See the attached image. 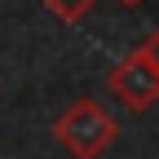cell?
Returning a JSON list of instances; mask_svg holds the SVG:
<instances>
[{"instance_id": "obj_1", "label": "cell", "mask_w": 159, "mask_h": 159, "mask_svg": "<svg viewBox=\"0 0 159 159\" xmlns=\"http://www.w3.org/2000/svg\"><path fill=\"white\" fill-rule=\"evenodd\" d=\"M53 137L62 142L66 155H75V159H97V155L119 137V124H115V115L97 102V97H80V102H71L62 115L53 119Z\"/></svg>"}, {"instance_id": "obj_2", "label": "cell", "mask_w": 159, "mask_h": 159, "mask_svg": "<svg viewBox=\"0 0 159 159\" xmlns=\"http://www.w3.org/2000/svg\"><path fill=\"white\" fill-rule=\"evenodd\" d=\"M106 84L115 89V97L128 111H150L159 102V71L150 66V57L142 49L128 53V57H119V62L106 71Z\"/></svg>"}, {"instance_id": "obj_3", "label": "cell", "mask_w": 159, "mask_h": 159, "mask_svg": "<svg viewBox=\"0 0 159 159\" xmlns=\"http://www.w3.org/2000/svg\"><path fill=\"white\" fill-rule=\"evenodd\" d=\"M44 5H49L57 18H62V22H80V18H84V13L97 5V0H44Z\"/></svg>"}, {"instance_id": "obj_4", "label": "cell", "mask_w": 159, "mask_h": 159, "mask_svg": "<svg viewBox=\"0 0 159 159\" xmlns=\"http://www.w3.org/2000/svg\"><path fill=\"white\" fill-rule=\"evenodd\" d=\"M142 53H146V57H150V66H155V71H159V27H155V31H150V40H146V44H142Z\"/></svg>"}, {"instance_id": "obj_5", "label": "cell", "mask_w": 159, "mask_h": 159, "mask_svg": "<svg viewBox=\"0 0 159 159\" xmlns=\"http://www.w3.org/2000/svg\"><path fill=\"white\" fill-rule=\"evenodd\" d=\"M119 5H128V9H137V5H142V0H119Z\"/></svg>"}]
</instances>
